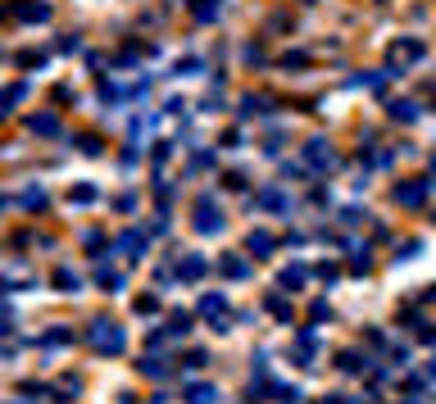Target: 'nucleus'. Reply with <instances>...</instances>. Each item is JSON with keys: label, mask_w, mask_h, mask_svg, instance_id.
I'll list each match as a JSON object with an SVG mask.
<instances>
[{"label": "nucleus", "mask_w": 436, "mask_h": 404, "mask_svg": "<svg viewBox=\"0 0 436 404\" xmlns=\"http://www.w3.org/2000/svg\"><path fill=\"white\" fill-rule=\"evenodd\" d=\"M14 19H28V23H41V19H51V5H14Z\"/></svg>", "instance_id": "nucleus-1"}, {"label": "nucleus", "mask_w": 436, "mask_h": 404, "mask_svg": "<svg viewBox=\"0 0 436 404\" xmlns=\"http://www.w3.org/2000/svg\"><path fill=\"white\" fill-rule=\"evenodd\" d=\"M32 132H55V118H32Z\"/></svg>", "instance_id": "nucleus-5"}, {"label": "nucleus", "mask_w": 436, "mask_h": 404, "mask_svg": "<svg viewBox=\"0 0 436 404\" xmlns=\"http://www.w3.org/2000/svg\"><path fill=\"white\" fill-rule=\"evenodd\" d=\"M422 55V46L418 41H405V46H395V59H418Z\"/></svg>", "instance_id": "nucleus-3"}, {"label": "nucleus", "mask_w": 436, "mask_h": 404, "mask_svg": "<svg viewBox=\"0 0 436 404\" xmlns=\"http://www.w3.org/2000/svg\"><path fill=\"white\" fill-rule=\"evenodd\" d=\"M391 114H395V118H405V123H409V118H414V105H409V100H395V105H391Z\"/></svg>", "instance_id": "nucleus-4"}, {"label": "nucleus", "mask_w": 436, "mask_h": 404, "mask_svg": "<svg viewBox=\"0 0 436 404\" xmlns=\"http://www.w3.org/2000/svg\"><path fill=\"white\" fill-rule=\"evenodd\" d=\"M309 159H314V164H332V150L323 141H309Z\"/></svg>", "instance_id": "nucleus-2"}]
</instances>
